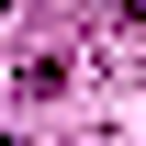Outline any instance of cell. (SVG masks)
<instances>
[{
    "instance_id": "cell-1",
    "label": "cell",
    "mask_w": 146,
    "mask_h": 146,
    "mask_svg": "<svg viewBox=\"0 0 146 146\" xmlns=\"http://www.w3.org/2000/svg\"><path fill=\"white\" fill-rule=\"evenodd\" d=\"M0 146H11V135H0Z\"/></svg>"
}]
</instances>
